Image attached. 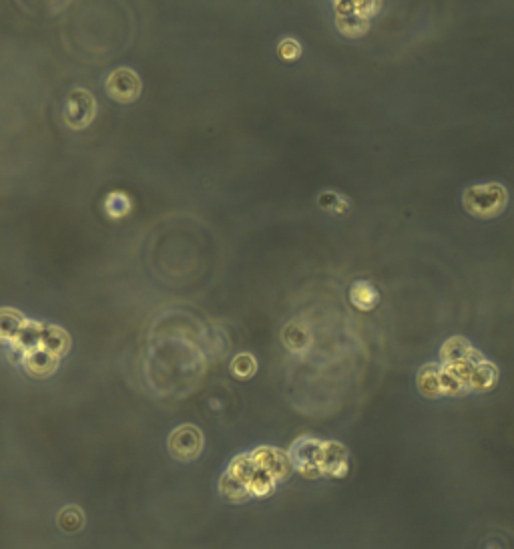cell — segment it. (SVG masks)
Masks as SVG:
<instances>
[{"instance_id":"obj_1","label":"cell","mask_w":514,"mask_h":549,"mask_svg":"<svg viewBox=\"0 0 514 549\" xmlns=\"http://www.w3.org/2000/svg\"><path fill=\"white\" fill-rule=\"evenodd\" d=\"M294 471L287 453L275 447H257L235 455L219 479V493L239 503L251 497H267Z\"/></svg>"},{"instance_id":"obj_2","label":"cell","mask_w":514,"mask_h":549,"mask_svg":"<svg viewBox=\"0 0 514 549\" xmlns=\"http://www.w3.org/2000/svg\"><path fill=\"white\" fill-rule=\"evenodd\" d=\"M462 203L470 216L490 219L506 210L508 193L500 183H481L466 189Z\"/></svg>"},{"instance_id":"obj_3","label":"cell","mask_w":514,"mask_h":549,"mask_svg":"<svg viewBox=\"0 0 514 549\" xmlns=\"http://www.w3.org/2000/svg\"><path fill=\"white\" fill-rule=\"evenodd\" d=\"M97 117V101L86 89H73L65 99L63 119L70 129H86Z\"/></svg>"},{"instance_id":"obj_4","label":"cell","mask_w":514,"mask_h":549,"mask_svg":"<svg viewBox=\"0 0 514 549\" xmlns=\"http://www.w3.org/2000/svg\"><path fill=\"white\" fill-rule=\"evenodd\" d=\"M322 439L315 437H299L298 441L292 445V449L287 451L292 465L294 469L301 473L303 477H322L319 471V461H322Z\"/></svg>"},{"instance_id":"obj_5","label":"cell","mask_w":514,"mask_h":549,"mask_svg":"<svg viewBox=\"0 0 514 549\" xmlns=\"http://www.w3.org/2000/svg\"><path fill=\"white\" fill-rule=\"evenodd\" d=\"M167 447L173 459L181 463L195 461L203 451V433L193 425H181L169 434Z\"/></svg>"},{"instance_id":"obj_6","label":"cell","mask_w":514,"mask_h":549,"mask_svg":"<svg viewBox=\"0 0 514 549\" xmlns=\"http://www.w3.org/2000/svg\"><path fill=\"white\" fill-rule=\"evenodd\" d=\"M105 89H107V95L116 103H133L141 97V79L139 75L135 73L133 68L129 67H119L113 73H109L107 81H105Z\"/></svg>"},{"instance_id":"obj_7","label":"cell","mask_w":514,"mask_h":549,"mask_svg":"<svg viewBox=\"0 0 514 549\" xmlns=\"http://www.w3.org/2000/svg\"><path fill=\"white\" fill-rule=\"evenodd\" d=\"M348 449H346L342 443H338V441H324V443H322V461H319L322 477L342 479V477L348 475Z\"/></svg>"},{"instance_id":"obj_8","label":"cell","mask_w":514,"mask_h":549,"mask_svg":"<svg viewBox=\"0 0 514 549\" xmlns=\"http://www.w3.org/2000/svg\"><path fill=\"white\" fill-rule=\"evenodd\" d=\"M474 366L470 363L440 365V388L442 397H462L470 390V374Z\"/></svg>"},{"instance_id":"obj_9","label":"cell","mask_w":514,"mask_h":549,"mask_svg":"<svg viewBox=\"0 0 514 549\" xmlns=\"http://www.w3.org/2000/svg\"><path fill=\"white\" fill-rule=\"evenodd\" d=\"M440 358L442 365H460V363H470L472 366L481 365L486 358L482 356L478 350L470 346V342L464 336H452L444 342V346L440 350Z\"/></svg>"},{"instance_id":"obj_10","label":"cell","mask_w":514,"mask_h":549,"mask_svg":"<svg viewBox=\"0 0 514 549\" xmlns=\"http://www.w3.org/2000/svg\"><path fill=\"white\" fill-rule=\"evenodd\" d=\"M349 302L358 310L368 312V310L376 308V304L380 302V292L374 288V284L365 282V280H358V282L352 284V288H349Z\"/></svg>"},{"instance_id":"obj_11","label":"cell","mask_w":514,"mask_h":549,"mask_svg":"<svg viewBox=\"0 0 514 549\" xmlns=\"http://www.w3.org/2000/svg\"><path fill=\"white\" fill-rule=\"evenodd\" d=\"M416 384H418V390L428 397V399H438L442 397V388H440V365H426L420 368L418 372V379H416Z\"/></svg>"},{"instance_id":"obj_12","label":"cell","mask_w":514,"mask_h":549,"mask_svg":"<svg viewBox=\"0 0 514 549\" xmlns=\"http://www.w3.org/2000/svg\"><path fill=\"white\" fill-rule=\"evenodd\" d=\"M498 383V368L492 363L484 360L481 365L472 368L470 374V390L474 393H486L490 388H494Z\"/></svg>"},{"instance_id":"obj_13","label":"cell","mask_w":514,"mask_h":549,"mask_svg":"<svg viewBox=\"0 0 514 549\" xmlns=\"http://www.w3.org/2000/svg\"><path fill=\"white\" fill-rule=\"evenodd\" d=\"M283 342H285V346L292 350V352L301 354V352H305V350L310 349V344H312V334H310L305 324L292 322V324H287L285 330H283Z\"/></svg>"},{"instance_id":"obj_14","label":"cell","mask_w":514,"mask_h":549,"mask_svg":"<svg viewBox=\"0 0 514 549\" xmlns=\"http://www.w3.org/2000/svg\"><path fill=\"white\" fill-rule=\"evenodd\" d=\"M380 6L381 0H338L335 2L338 15H362L365 18L376 17Z\"/></svg>"},{"instance_id":"obj_15","label":"cell","mask_w":514,"mask_h":549,"mask_svg":"<svg viewBox=\"0 0 514 549\" xmlns=\"http://www.w3.org/2000/svg\"><path fill=\"white\" fill-rule=\"evenodd\" d=\"M335 27L342 34L349 38H358L370 31V18L362 15H338L335 17Z\"/></svg>"},{"instance_id":"obj_16","label":"cell","mask_w":514,"mask_h":549,"mask_svg":"<svg viewBox=\"0 0 514 549\" xmlns=\"http://www.w3.org/2000/svg\"><path fill=\"white\" fill-rule=\"evenodd\" d=\"M131 212V200L121 193V191H115V193H109L107 200H105V214L109 217H123L127 216Z\"/></svg>"},{"instance_id":"obj_17","label":"cell","mask_w":514,"mask_h":549,"mask_svg":"<svg viewBox=\"0 0 514 549\" xmlns=\"http://www.w3.org/2000/svg\"><path fill=\"white\" fill-rule=\"evenodd\" d=\"M255 370H257V360L253 358V354L245 352V354H237V356L233 358L232 374L235 379L248 381V379H251V376L255 374Z\"/></svg>"},{"instance_id":"obj_18","label":"cell","mask_w":514,"mask_h":549,"mask_svg":"<svg viewBox=\"0 0 514 549\" xmlns=\"http://www.w3.org/2000/svg\"><path fill=\"white\" fill-rule=\"evenodd\" d=\"M317 203H319L322 210H326V212H330V214H344V212L349 210L348 198H344V196H340V193H335V191L322 193V196L317 198Z\"/></svg>"},{"instance_id":"obj_19","label":"cell","mask_w":514,"mask_h":549,"mask_svg":"<svg viewBox=\"0 0 514 549\" xmlns=\"http://www.w3.org/2000/svg\"><path fill=\"white\" fill-rule=\"evenodd\" d=\"M83 511H81L79 507L68 505V507H65V509L59 513V525H61V529H65V532H77V529L83 527Z\"/></svg>"},{"instance_id":"obj_20","label":"cell","mask_w":514,"mask_h":549,"mask_svg":"<svg viewBox=\"0 0 514 549\" xmlns=\"http://www.w3.org/2000/svg\"><path fill=\"white\" fill-rule=\"evenodd\" d=\"M278 57L285 61V63H294L301 57V45H299L298 38H292V36H285L278 43Z\"/></svg>"},{"instance_id":"obj_21","label":"cell","mask_w":514,"mask_h":549,"mask_svg":"<svg viewBox=\"0 0 514 549\" xmlns=\"http://www.w3.org/2000/svg\"><path fill=\"white\" fill-rule=\"evenodd\" d=\"M335 2H338V0H335Z\"/></svg>"}]
</instances>
